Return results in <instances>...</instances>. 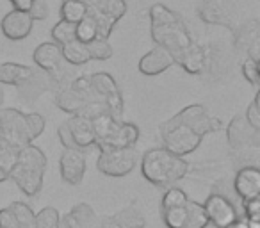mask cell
Listing matches in <instances>:
<instances>
[{"label":"cell","mask_w":260,"mask_h":228,"mask_svg":"<svg viewBox=\"0 0 260 228\" xmlns=\"http://www.w3.org/2000/svg\"><path fill=\"white\" fill-rule=\"evenodd\" d=\"M148 15L152 20V40L157 47L166 48L173 55L192 43L185 22L170 8L164 4H153Z\"/></svg>","instance_id":"obj_1"},{"label":"cell","mask_w":260,"mask_h":228,"mask_svg":"<svg viewBox=\"0 0 260 228\" xmlns=\"http://www.w3.org/2000/svg\"><path fill=\"white\" fill-rule=\"evenodd\" d=\"M189 171V162L184 157L168 152L166 148H152L141 157V173L152 185L170 187L182 180Z\"/></svg>","instance_id":"obj_2"},{"label":"cell","mask_w":260,"mask_h":228,"mask_svg":"<svg viewBox=\"0 0 260 228\" xmlns=\"http://www.w3.org/2000/svg\"><path fill=\"white\" fill-rule=\"evenodd\" d=\"M160 139H162V148L175 153L178 157H185L192 153L202 143V138L196 136L189 127L178 121L177 116L170 118L160 125Z\"/></svg>","instance_id":"obj_3"},{"label":"cell","mask_w":260,"mask_h":228,"mask_svg":"<svg viewBox=\"0 0 260 228\" xmlns=\"http://www.w3.org/2000/svg\"><path fill=\"white\" fill-rule=\"evenodd\" d=\"M0 123H2V139L6 145L13 148H23L27 145H32L27 134L25 114L18 109H0Z\"/></svg>","instance_id":"obj_4"},{"label":"cell","mask_w":260,"mask_h":228,"mask_svg":"<svg viewBox=\"0 0 260 228\" xmlns=\"http://www.w3.org/2000/svg\"><path fill=\"white\" fill-rule=\"evenodd\" d=\"M139 160V153L136 148H121L111 150V152H100L98 157V171L107 177H125L134 170Z\"/></svg>","instance_id":"obj_5"},{"label":"cell","mask_w":260,"mask_h":228,"mask_svg":"<svg viewBox=\"0 0 260 228\" xmlns=\"http://www.w3.org/2000/svg\"><path fill=\"white\" fill-rule=\"evenodd\" d=\"M178 118L180 123H184L185 127H189L196 136L205 138L210 132H217L223 128V121L219 118H214L207 114V109L200 104L189 105V107L182 109L178 114H175Z\"/></svg>","instance_id":"obj_6"},{"label":"cell","mask_w":260,"mask_h":228,"mask_svg":"<svg viewBox=\"0 0 260 228\" xmlns=\"http://www.w3.org/2000/svg\"><path fill=\"white\" fill-rule=\"evenodd\" d=\"M205 209L209 224H214L216 228H226L234 221L239 219V214L235 210V205L223 194H210L205 202L202 203Z\"/></svg>","instance_id":"obj_7"},{"label":"cell","mask_w":260,"mask_h":228,"mask_svg":"<svg viewBox=\"0 0 260 228\" xmlns=\"http://www.w3.org/2000/svg\"><path fill=\"white\" fill-rule=\"evenodd\" d=\"M198 16L205 23L226 25L232 29L235 20V6L232 0H205L198 6Z\"/></svg>","instance_id":"obj_8"},{"label":"cell","mask_w":260,"mask_h":228,"mask_svg":"<svg viewBox=\"0 0 260 228\" xmlns=\"http://www.w3.org/2000/svg\"><path fill=\"white\" fill-rule=\"evenodd\" d=\"M59 171L66 184L79 185L86 173V155L80 150H64L59 159Z\"/></svg>","instance_id":"obj_9"},{"label":"cell","mask_w":260,"mask_h":228,"mask_svg":"<svg viewBox=\"0 0 260 228\" xmlns=\"http://www.w3.org/2000/svg\"><path fill=\"white\" fill-rule=\"evenodd\" d=\"M32 27H34V20L29 16V13L16 11V9L8 13V15L2 18V23H0L2 34H4L8 40H13V41L25 40L30 34V30H32Z\"/></svg>","instance_id":"obj_10"},{"label":"cell","mask_w":260,"mask_h":228,"mask_svg":"<svg viewBox=\"0 0 260 228\" xmlns=\"http://www.w3.org/2000/svg\"><path fill=\"white\" fill-rule=\"evenodd\" d=\"M18 94L25 102L36 100L38 96H41L47 91L54 89V77L52 73L43 72V70H32L29 79H25L23 82H20L18 86Z\"/></svg>","instance_id":"obj_11"},{"label":"cell","mask_w":260,"mask_h":228,"mask_svg":"<svg viewBox=\"0 0 260 228\" xmlns=\"http://www.w3.org/2000/svg\"><path fill=\"white\" fill-rule=\"evenodd\" d=\"M234 189L242 202L260 198V170L258 168H255V166L241 168L234 178Z\"/></svg>","instance_id":"obj_12"},{"label":"cell","mask_w":260,"mask_h":228,"mask_svg":"<svg viewBox=\"0 0 260 228\" xmlns=\"http://www.w3.org/2000/svg\"><path fill=\"white\" fill-rule=\"evenodd\" d=\"M9 178L18 185L23 194L36 196L43 187L45 171H38L32 170V168L22 166V164H15V168L9 171Z\"/></svg>","instance_id":"obj_13"},{"label":"cell","mask_w":260,"mask_h":228,"mask_svg":"<svg viewBox=\"0 0 260 228\" xmlns=\"http://www.w3.org/2000/svg\"><path fill=\"white\" fill-rule=\"evenodd\" d=\"M139 139V128L134 123H126L121 121L118 127V131L114 132L112 138H109L107 141L98 143L100 152H111V150H121V148H134V145Z\"/></svg>","instance_id":"obj_14"},{"label":"cell","mask_w":260,"mask_h":228,"mask_svg":"<svg viewBox=\"0 0 260 228\" xmlns=\"http://www.w3.org/2000/svg\"><path fill=\"white\" fill-rule=\"evenodd\" d=\"M175 64L173 55L162 47H155L146 52L139 61V72L143 75H159Z\"/></svg>","instance_id":"obj_15"},{"label":"cell","mask_w":260,"mask_h":228,"mask_svg":"<svg viewBox=\"0 0 260 228\" xmlns=\"http://www.w3.org/2000/svg\"><path fill=\"white\" fill-rule=\"evenodd\" d=\"M228 143L232 148H246V146L258 145V132L253 131L244 120V116H237L228 125Z\"/></svg>","instance_id":"obj_16"},{"label":"cell","mask_w":260,"mask_h":228,"mask_svg":"<svg viewBox=\"0 0 260 228\" xmlns=\"http://www.w3.org/2000/svg\"><path fill=\"white\" fill-rule=\"evenodd\" d=\"M173 61L177 62V64H180L187 73H192V75L202 73L203 68H205V61H207L205 48L192 41L184 50L173 54Z\"/></svg>","instance_id":"obj_17"},{"label":"cell","mask_w":260,"mask_h":228,"mask_svg":"<svg viewBox=\"0 0 260 228\" xmlns=\"http://www.w3.org/2000/svg\"><path fill=\"white\" fill-rule=\"evenodd\" d=\"M66 125H68L70 132H72V138H73V143H75L77 150H87L91 148V146L96 145V139H94V132H93V125H91L89 120H86V118L82 116H72L68 121H66Z\"/></svg>","instance_id":"obj_18"},{"label":"cell","mask_w":260,"mask_h":228,"mask_svg":"<svg viewBox=\"0 0 260 228\" xmlns=\"http://www.w3.org/2000/svg\"><path fill=\"white\" fill-rule=\"evenodd\" d=\"M32 59L38 68L54 75V73L61 68V61H62L61 47L55 43H41L40 47L34 50Z\"/></svg>","instance_id":"obj_19"},{"label":"cell","mask_w":260,"mask_h":228,"mask_svg":"<svg viewBox=\"0 0 260 228\" xmlns=\"http://www.w3.org/2000/svg\"><path fill=\"white\" fill-rule=\"evenodd\" d=\"M34 68L16 62H2L0 64V84L2 86H18L25 79H29Z\"/></svg>","instance_id":"obj_20"},{"label":"cell","mask_w":260,"mask_h":228,"mask_svg":"<svg viewBox=\"0 0 260 228\" xmlns=\"http://www.w3.org/2000/svg\"><path fill=\"white\" fill-rule=\"evenodd\" d=\"M16 164L32 168L38 171H47V157L38 146L27 145L18 150V157H16Z\"/></svg>","instance_id":"obj_21"},{"label":"cell","mask_w":260,"mask_h":228,"mask_svg":"<svg viewBox=\"0 0 260 228\" xmlns=\"http://www.w3.org/2000/svg\"><path fill=\"white\" fill-rule=\"evenodd\" d=\"M86 100L79 96L72 87H66V89L55 91V105H57L61 111L68 112V114H79V111L84 107Z\"/></svg>","instance_id":"obj_22"},{"label":"cell","mask_w":260,"mask_h":228,"mask_svg":"<svg viewBox=\"0 0 260 228\" xmlns=\"http://www.w3.org/2000/svg\"><path fill=\"white\" fill-rule=\"evenodd\" d=\"M119 123H121V121L116 120V118H112L109 112H105V114L98 116L96 120L91 121V125H93V132H94V139H96V145L98 143L107 141L109 138H112L114 132L118 131Z\"/></svg>","instance_id":"obj_23"},{"label":"cell","mask_w":260,"mask_h":228,"mask_svg":"<svg viewBox=\"0 0 260 228\" xmlns=\"http://www.w3.org/2000/svg\"><path fill=\"white\" fill-rule=\"evenodd\" d=\"M61 55L66 62H70L73 66H82L89 61V54H87L86 45L77 40L61 45Z\"/></svg>","instance_id":"obj_24"},{"label":"cell","mask_w":260,"mask_h":228,"mask_svg":"<svg viewBox=\"0 0 260 228\" xmlns=\"http://www.w3.org/2000/svg\"><path fill=\"white\" fill-rule=\"evenodd\" d=\"M209 219H207L205 209L200 202L187 200L185 203V224L184 228H207Z\"/></svg>","instance_id":"obj_25"},{"label":"cell","mask_w":260,"mask_h":228,"mask_svg":"<svg viewBox=\"0 0 260 228\" xmlns=\"http://www.w3.org/2000/svg\"><path fill=\"white\" fill-rule=\"evenodd\" d=\"M89 82H91V87H93L94 94H96L98 98H105V96H109V94L119 91L118 84L112 79V75H109V73H105V72H98V73L89 75Z\"/></svg>","instance_id":"obj_26"},{"label":"cell","mask_w":260,"mask_h":228,"mask_svg":"<svg viewBox=\"0 0 260 228\" xmlns=\"http://www.w3.org/2000/svg\"><path fill=\"white\" fill-rule=\"evenodd\" d=\"M87 6L89 2H77V0H62L61 2V20L64 22H70V23H79L80 20L86 16L87 13Z\"/></svg>","instance_id":"obj_27"},{"label":"cell","mask_w":260,"mask_h":228,"mask_svg":"<svg viewBox=\"0 0 260 228\" xmlns=\"http://www.w3.org/2000/svg\"><path fill=\"white\" fill-rule=\"evenodd\" d=\"M70 214L80 228H98V223H100V217L94 214L93 207L87 203H77Z\"/></svg>","instance_id":"obj_28"},{"label":"cell","mask_w":260,"mask_h":228,"mask_svg":"<svg viewBox=\"0 0 260 228\" xmlns=\"http://www.w3.org/2000/svg\"><path fill=\"white\" fill-rule=\"evenodd\" d=\"M114 219L121 224L123 228H145L146 221L145 216L141 214V210L136 205H130L126 209L119 210L118 214H114Z\"/></svg>","instance_id":"obj_29"},{"label":"cell","mask_w":260,"mask_h":228,"mask_svg":"<svg viewBox=\"0 0 260 228\" xmlns=\"http://www.w3.org/2000/svg\"><path fill=\"white\" fill-rule=\"evenodd\" d=\"M87 16H91V20L94 22V25H96V32H98V38L100 40H109V36H111L112 29H114V23L111 22V20L107 18V16L104 15V13L100 11V9L96 8V4H89L87 6Z\"/></svg>","instance_id":"obj_30"},{"label":"cell","mask_w":260,"mask_h":228,"mask_svg":"<svg viewBox=\"0 0 260 228\" xmlns=\"http://www.w3.org/2000/svg\"><path fill=\"white\" fill-rule=\"evenodd\" d=\"M94 4H96V8L100 9V11L104 13L114 25L125 16V13H126L125 0H96Z\"/></svg>","instance_id":"obj_31"},{"label":"cell","mask_w":260,"mask_h":228,"mask_svg":"<svg viewBox=\"0 0 260 228\" xmlns=\"http://www.w3.org/2000/svg\"><path fill=\"white\" fill-rule=\"evenodd\" d=\"M9 210L15 214V219L20 228H36V214L27 203L13 202L9 205Z\"/></svg>","instance_id":"obj_32"},{"label":"cell","mask_w":260,"mask_h":228,"mask_svg":"<svg viewBox=\"0 0 260 228\" xmlns=\"http://www.w3.org/2000/svg\"><path fill=\"white\" fill-rule=\"evenodd\" d=\"M75 29H77L75 23H70V22L61 20V22L55 23L54 29H52V40H54L55 45L61 47V45L75 40Z\"/></svg>","instance_id":"obj_33"},{"label":"cell","mask_w":260,"mask_h":228,"mask_svg":"<svg viewBox=\"0 0 260 228\" xmlns=\"http://www.w3.org/2000/svg\"><path fill=\"white\" fill-rule=\"evenodd\" d=\"M98 32H96V25L94 22L91 20V16H84L79 23H77V29H75V40L80 41V43L87 45L89 41L96 40Z\"/></svg>","instance_id":"obj_34"},{"label":"cell","mask_w":260,"mask_h":228,"mask_svg":"<svg viewBox=\"0 0 260 228\" xmlns=\"http://www.w3.org/2000/svg\"><path fill=\"white\" fill-rule=\"evenodd\" d=\"M187 200L189 198H187V194H185V191H182L180 187H170L164 192L162 200H160V212H164V210H168V209L185 205Z\"/></svg>","instance_id":"obj_35"},{"label":"cell","mask_w":260,"mask_h":228,"mask_svg":"<svg viewBox=\"0 0 260 228\" xmlns=\"http://www.w3.org/2000/svg\"><path fill=\"white\" fill-rule=\"evenodd\" d=\"M87 54H89V59H96V61H107L109 57H112V47L109 45L107 40H96L89 41L86 45Z\"/></svg>","instance_id":"obj_36"},{"label":"cell","mask_w":260,"mask_h":228,"mask_svg":"<svg viewBox=\"0 0 260 228\" xmlns=\"http://www.w3.org/2000/svg\"><path fill=\"white\" fill-rule=\"evenodd\" d=\"M61 214L54 207H45L36 214V228H59Z\"/></svg>","instance_id":"obj_37"},{"label":"cell","mask_w":260,"mask_h":228,"mask_svg":"<svg viewBox=\"0 0 260 228\" xmlns=\"http://www.w3.org/2000/svg\"><path fill=\"white\" fill-rule=\"evenodd\" d=\"M72 89L75 91V93L79 94L82 100H86V102L98 100V96L94 94L93 87H91L89 77H87V75H82V77H77V79H73ZM100 100H102V98H100Z\"/></svg>","instance_id":"obj_38"},{"label":"cell","mask_w":260,"mask_h":228,"mask_svg":"<svg viewBox=\"0 0 260 228\" xmlns=\"http://www.w3.org/2000/svg\"><path fill=\"white\" fill-rule=\"evenodd\" d=\"M25 123H27V134H29V139L34 141L36 138H40L45 131V118L38 112H30V114H25Z\"/></svg>","instance_id":"obj_39"},{"label":"cell","mask_w":260,"mask_h":228,"mask_svg":"<svg viewBox=\"0 0 260 228\" xmlns=\"http://www.w3.org/2000/svg\"><path fill=\"white\" fill-rule=\"evenodd\" d=\"M105 105H104V102L98 98V100H91V102H86L84 104V107L79 111V114L77 116H82V118H86V120H89V121H93V120H96L98 116H102V114H105Z\"/></svg>","instance_id":"obj_40"},{"label":"cell","mask_w":260,"mask_h":228,"mask_svg":"<svg viewBox=\"0 0 260 228\" xmlns=\"http://www.w3.org/2000/svg\"><path fill=\"white\" fill-rule=\"evenodd\" d=\"M102 102H104V105H105V111H107L112 118H116V120H119V118H121V114H123V96H121V93H119V91H116V93L102 98Z\"/></svg>","instance_id":"obj_41"},{"label":"cell","mask_w":260,"mask_h":228,"mask_svg":"<svg viewBox=\"0 0 260 228\" xmlns=\"http://www.w3.org/2000/svg\"><path fill=\"white\" fill-rule=\"evenodd\" d=\"M258 100H260V94L256 93L253 102L248 105L246 109V114H244V120L248 121V125L253 128V131L258 132L260 131V109H258Z\"/></svg>","instance_id":"obj_42"},{"label":"cell","mask_w":260,"mask_h":228,"mask_svg":"<svg viewBox=\"0 0 260 228\" xmlns=\"http://www.w3.org/2000/svg\"><path fill=\"white\" fill-rule=\"evenodd\" d=\"M16 157H18V148H13V146L6 145L4 148L0 150V168L9 175V171L15 168Z\"/></svg>","instance_id":"obj_43"},{"label":"cell","mask_w":260,"mask_h":228,"mask_svg":"<svg viewBox=\"0 0 260 228\" xmlns=\"http://www.w3.org/2000/svg\"><path fill=\"white\" fill-rule=\"evenodd\" d=\"M242 75L248 80L251 86H258L260 84V72H258V62L251 61V59H246L242 62Z\"/></svg>","instance_id":"obj_44"},{"label":"cell","mask_w":260,"mask_h":228,"mask_svg":"<svg viewBox=\"0 0 260 228\" xmlns=\"http://www.w3.org/2000/svg\"><path fill=\"white\" fill-rule=\"evenodd\" d=\"M50 13L48 9V2L47 0H32V4H30L29 9V16L32 20H45Z\"/></svg>","instance_id":"obj_45"},{"label":"cell","mask_w":260,"mask_h":228,"mask_svg":"<svg viewBox=\"0 0 260 228\" xmlns=\"http://www.w3.org/2000/svg\"><path fill=\"white\" fill-rule=\"evenodd\" d=\"M242 205H244L246 221H260V198L246 200Z\"/></svg>","instance_id":"obj_46"},{"label":"cell","mask_w":260,"mask_h":228,"mask_svg":"<svg viewBox=\"0 0 260 228\" xmlns=\"http://www.w3.org/2000/svg\"><path fill=\"white\" fill-rule=\"evenodd\" d=\"M57 136H59V141H61V145L64 146V150H77L75 143H73V138H72V132H70V128H68V125H66V123L59 125Z\"/></svg>","instance_id":"obj_47"},{"label":"cell","mask_w":260,"mask_h":228,"mask_svg":"<svg viewBox=\"0 0 260 228\" xmlns=\"http://www.w3.org/2000/svg\"><path fill=\"white\" fill-rule=\"evenodd\" d=\"M0 228H20L15 219V214L9 210V207L0 209Z\"/></svg>","instance_id":"obj_48"},{"label":"cell","mask_w":260,"mask_h":228,"mask_svg":"<svg viewBox=\"0 0 260 228\" xmlns=\"http://www.w3.org/2000/svg\"><path fill=\"white\" fill-rule=\"evenodd\" d=\"M98 228H123V226L114 219V216H104V217H100Z\"/></svg>","instance_id":"obj_49"},{"label":"cell","mask_w":260,"mask_h":228,"mask_svg":"<svg viewBox=\"0 0 260 228\" xmlns=\"http://www.w3.org/2000/svg\"><path fill=\"white\" fill-rule=\"evenodd\" d=\"M13 8L16 11H23V13H29L30 9V4H32V0H11Z\"/></svg>","instance_id":"obj_50"},{"label":"cell","mask_w":260,"mask_h":228,"mask_svg":"<svg viewBox=\"0 0 260 228\" xmlns=\"http://www.w3.org/2000/svg\"><path fill=\"white\" fill-rule=\"evenodd\" d=\"M226 228H248V224H246L244 219H237V221H234L232 224H228Z\"/></svg>","instance_id":"obj_51"},{"label":"cell","mask_w":260,"mask_h":228,"mask_svg":"<svg viewBox=\"0 0 260 228\" xmlns=\"http://www.w3.org/2000/svg\"><path fill=\"white\" fill-rule=\"evenodd\" d=\"M4 100H6V91L0 84V109H4Z\"/></svg>","instance_id":"obj_52"},{"label":"cell","mask_w":260,"mask_h":228,"mask_svg":"<svg viewBox=\"0 0 260 228\" xmlns=\"http://www.w3.org/2000/svg\"><path fill=\"white\" fill-rule=\"evenodd\" d=\"M8 178H9V175L6 173V171L2 170V168H0V184H2V182H6Z\"/></svg>","instance_id":"obj_53"},{"label":"cell","mask_w":260,"mask_h":228,"mask_svg":"<svg viewBox=\"0 0 260 228\" xmlns=\"http://www.w3.org/2000/svg\"><path fill=\"white\" fill-rule=\"evenodd\" d=\"M4 146H6V141H4V139H2V136H0V150L4 148Z\"/></svg>","instance_id":"obj_54"},{"label":"cell","mask_w":260,"mask_h":228,"mask_svg":"<svg viewBox=\"0 0 260 228\" xmlns=\"http://www.w3.org/2000/svg\"><path fill=\"white\" fill-rule=\"evenodd\" d=\"M77 2H89V0H77Z\"/></svg>","instance_id":"obj_55"},{"label":"cell","mask_w":260,"mask_h":228,"mask_svg":"<svg viewBox=\"0 0 260 228\" xmlns=\"http://www.w3.org/2000/svg\"><path fill=\"white\" fill-rule=\"evenodd\" d=\"M0 134H2V123H0Z\"/></svg>","instance_id":"obj_56"}]
</instances>
